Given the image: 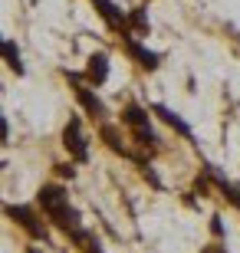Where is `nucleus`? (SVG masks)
<instances>
[{
    "mask_svg": "<svg viewBox=\"0 0 240 253\" xmlns=\"http://www.w3.org/2000/svg\"><path fill=\"white\" fill-rule=\"evenodd\" d=\"M89 3H93V10L99 13V20L105 23V30H112L115 37L125 33V13H129V10H122L115 0H89Z\"/></svg>",
    "mask_w": 240,
    "mask_h": 253,
    "instance_id": "obj_7",
    "label": "nucleus"
},
{
    "mask_svg": "<svg viewBox=\"0 0 240 253\" xmlns=\"http://www.w3.org/2000/svg\"><path fill=\"white\" fill-rule=\"evenodd\" d=\"M86 79V83L93 85V89H102V85L109 83L112 76V59L105 49H96V53H89V59H86V69L79 73Z\"/></svg>",
    "mask_w": 240,
    "mask_h": 253,
    "instance_id": "obj_6",
    "label": "nucleus"
},
{
    "mask_svg": "<svg viewBox=\"0 0 240 253\" xmlns=\"http://www.w3.org/2000/svg\"><path fill=\"white\" fill-rule=\"evenodd\" d=\"M56 174L59 178H76V168L73 165H56Z\"/></svg>",
    "mask_w": 240,
    "mask_h": 253,
    "instance_id": "obj_16",
    "label": "nucleus"
},
{
    "mask_svg": "<svg viewBox=\"0 0 240 253\" xmlns=\"http://www.w3.org/2000/svg\"><path fill=\"white\" fill-rule=\"evenodd\" d=\"M37 207H40V214L47 217L56 230H63L66 237L83 227V217H79V211H76L73 201H69V191H66L63 184H56V181H47V184L37 191Z\"/></svg>",
    "mask_w": 240,
    "mask_h": 253,
    "instance_id": "obj_1",
    "label": "nucleus"
},
{
    "mask_svg": "<svg viewBox=\"0 0 240 253\" xmlns=\"http://www.w3.org/2000/svg\"><path fill=\"white\" fill-rule=\"evenodd\" d=\"M0 63H7V69L13 76H27V66H23V49H20L17 40H10L0 33Z\"/></svg>",
    "mask_w": 240,
    "mask_h": 253,
    "instance_id": "obj_9",
    "label": "nucleus"
},
{
    "mask_svg": "<svg viewBox=\"0 0 240 253\" xmlns=\"http://www.w3.org/2000/svg\"><path fill=\"white\" fill-rule=\"evenodd\" d=\"M204 174L211 178V184H214V188L221 191V197H224V201H227L231 207H237V211H240V184H237V181H231V178H227V174H224L221 168H217V165H204Z\"/></svg>",
    "mask_w": 240,
    "mask_h": 253,
    "instance_id": "obj_8",
    "label": "nucleus"
},
{
    "mask_svg": "<svg viewBox=\"0 0 240 253\" xmlns=\"http://www.w3.org/2000/svg\"><path fill=\"white\" fill-rule=\"evenodd\" d=\"M211 234L217 237V240H224V237H227V227H224L221 214H214V217H211Z\"/></svg>",
    "mask_w": 240,
    "mask_h": 253,
    "instance_id": "obj_14",
    "label": "nucleus"
},
{
    "mask_svg": "<svg viewBox=\"0 0 240 253\" xmlns=\"http://www.w3.org/2000/svg\"><path fill=\"white\" fill-rule=\"evenodd\" d=\"M27 253H43V250H40V247H27Z\"/></svg>",
    "mask_w": 240,
    "mask_h": 253,
    "instance_id": "obj_18",
    "label": "nucleus"
},
{
    "mask_svg": "<svg viewBox=\"0 0 240 253\" xmlns=\"http://www.w3.org/2000/svg\"><path fill=\"white\" fill-rule=\"evenodd\" d=\"M3 214H7L30 240H43V244L49 240V227L43 224L40 207H33V204H3Z\"/></svg>",
    "mask_w": 240,
    "mask_h": 253,
    "instance_id": "obj_3",
    "label": "nucleus"
},
{
    "mask_svg": "<svg viewBox=\"0 0 240 253\" xmlns=\"http://www.w3.org/2000/svg\"><path fill=\"white\" fill-rule=\"evenodd\" d=\"M151 115H155L158 122H165L168 128H175L178 135H181V138H188V141H194V128L191 125L185 122V119H181V115L175 112V109H168V105H161V102H155L151 105Z\"/></svg>",
    "mask_w": 240,
    "mask_h": 253,
    "instance_id": "obj_10",
    "label": "nucleus"
},
{
    "mask_svg": "<svg viewBox=\"0 0 240 253\" xmlns=\"http://www.w3.org/2000/svg\"><path fill=\"white\" fill-rule=\"evenodd\" d=\"M63 148L76 165H86L89 161V138H86V128H83V119L79 115H69V122L63 125Z\"/></svg>",
    "mask_w": 240,
    "mask_h": 253,
    "instance_id": "obj_5",
    "label": "nucleus"
},
{
    "mask_svg": "<svg viewBox=\"0 0 240 253\" xmlns=\"http://www.w3.org/2000/svg\"><path fill=\"white\" fill-rule=\"evenodd\" d=\"M10 141V122H7V115L0 112V145H7Z\"/></svg>",
    "mask_w": 240,
    "mask_h": 253,
    "instance_id": "obj_15",
    "label": "nucleus"
},
{
    "mask_svg": "<svg viewBox=\"0 0 240 253\" xmlns=\"http://www.w3.org/2000/svg\"><path fill=\"white\" fill-rule=\"evenodd\" d=\"M119 43H122V53L139 66L142 73H158L161 63H165V56H161L158 49H151L148 43H142V37H135V33H129V30L119 33Z\"/></svg>",
    "mask_w": 240,
    "mask_h": 253,
    "instance_id": "obj_4",
    "label": "nucleus"
},
{
    "mask_svg": "<svg viewBox=\"0 0 240 253\" xmlns=\"http://www.w3.org/2000/svg\"><path fill=\"white\" fill-rule=\"evenodd\" d=\"M201 253H227V247H221V244H211V247H204Z\"/></svg>",
    "mask_w": 240,
    "mask_h": 253,
    "instance_id": "obj_17",
    "label": "nucleus"
},
{
    "mask_svg": "<svg viewBox=\"0 0 240 253\" xmlns=\"http://www.w3.org/2000/svg\"><path fill=\"white\" fill-rule=\"evenodd\" d=\"M148 112H151V109H145V105H139V102H125L119 119L129 131H139V128H148V125H151V115Z\"/></svg>",
    "mask_w": 240,
    "mask_h": 253,
    "instance_id": "obj_11",
    "label": "nucleus"
},
{
    "mask_svg": "<svg viewBox=\"0 0 240 253\" xmlns=\"http://www.w3.org/2000/svg\"><path fill=\"white\" fill-rule=\"evenodd\" d=\"M63 76H66V83H69V89H73V99L79 102L83 115H89L93 122H105V119H109V105L102 102V95L96 92V89L86 83L79 73H69V69H63Z\"/></svg>",
    "mask_w": 240,
    "mask_h": 253,
    "instance_id": "obj_2",
    "label": "nucleus"
},
{
    "mask_svg": "<svg viewBox=\"0 0 240 253\" xmlns=\"http://www.w3.org/2000/svg\"><path fill=\"white\" fill-rule=\"evenodd\" d=\"M69 244L79 247V253H105L99 244V237L93 234V230H86V227H79V230H73L69 234Z\"/></svg>",
    "mask_w": 240,
    "mask_h": 253,
    "instance_id": "obj_13",
    "label": "nucleus"
},
{
    "mask_svg": "<svg viewBox=\"0 0 240 253\" xmlns=\"http://www.w3.org/2000/svg\"><path fill=\"white\" fill-rule=\"evenodd\" d=\"M125 30L135 33V37H148L151 20H148V7H145V3H142V7H132L129 13H125Z\"/></svg>",
    "mask_w": 240,
    "mask_h": 253,
    "instance_id": "obj_12",
    "label": "nucleus"
}]
</instances>
